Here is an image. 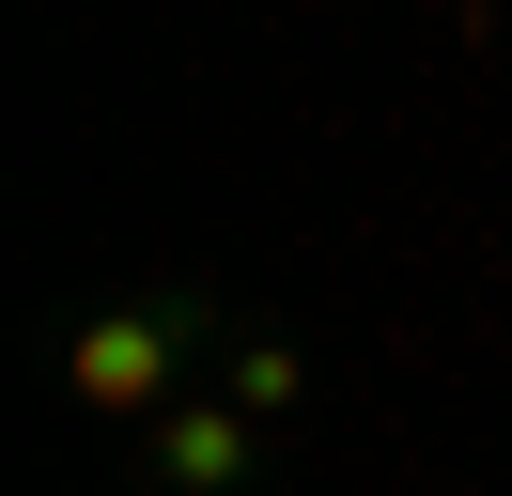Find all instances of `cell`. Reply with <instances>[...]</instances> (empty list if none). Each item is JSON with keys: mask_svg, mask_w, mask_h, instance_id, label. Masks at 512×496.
<instances>
[{"mask_svg": "<svg viewBox=\"0 0 512 496\" xmlns=\"http://www.w3.org/2000/svg\"><path fill=\"white\" fill-rule=\"evenodd\" d=\"M78 403H109V419H125V403H156L171 388V326H156V310H109V326H78Z\"/></svg>", "mask_w": 512, "mask_h": 496, "instance_id": "6da1fadb", "label": "cell"}, {"mask_svg": "<svg viewBox=\"0 0 512 496\" xmlns=\"http://www.w3.org/2000/svg\"><path fill=\"white\" fill-rule=\"evenodd\" d=\"M156 465H171L187 496H233V481H249V419H233V403H187V419L156 434Z\"/></svg>", "mask_w": 512, "mask_h": 496, "instance_id": "7a4b0ae2", "label": "cell"}, {"mask_svg": "<svg viewBox=\"0 0 512 496\" xmlns=\"http://www.w3.org/2000/svg\"><path fill=\"white\" fill-rule=\"evenodd\" d=\"M233 403H249V419H264V403H295V357H280V341H249V357H233Z\"/></svg>", "mask_w": 512, "mask_h": 496, "instance_id": "3957f363", "label": "cell"}]
</instances>
